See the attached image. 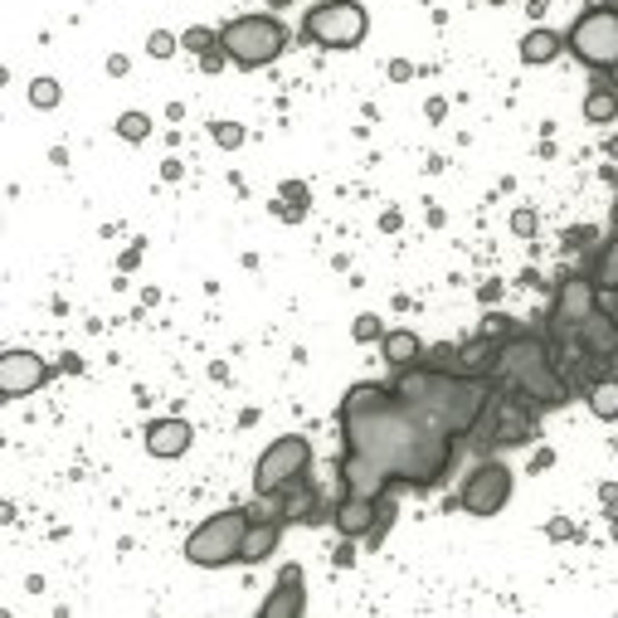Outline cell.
<instances>
[{"mask_svg": "<svg viewBox=\"0 0 618 618\" xmlns=\"http://www.w3.org/2000/svg\"><path fill=\"white\" fill-rule=\"evenodd\" d=\"M341 434H346L341 487L356 497H380L390 482L429 492L453 468V434L434 429L424 414H414L395 390H380L375 380L346 390Z\"/></svg>", "mask_w": 618, "mask_h": 618, "instance_id": "6da1fadb", "label": "cell"}, {"mask_svg": "<svg viewBox=\"0 0 618 618\" xmlns=\"http://www.w3.org/2000/svg\"><path fill=\"white\" fill-rule=\"evenodd\" d=\"M395 395H400L414 414H424L434 429L443 434H468L477 419H482V409L492 400V390H487V380L482 375H448V370H400V380H395Z\"/></svg>", "mask_w": 618, "mask_h": 618, "instance_id": "7a4b0ae2", "label": "cell"}, {"mask_svg": "<svg viewBox=\"0 0 618 618\" xmlns=\"http://www.w3.org/2000/svg\"><path fill=\"white\" fill-rule=\"evenodd\" d=\"M492 380L521 390L531 404H565V380L550 370L546 341H536V336L507 341V346L497 351V361H492Z\"/></svg>", "mask_w": 618, "mask_h": 618, "instance_id": "3957f363", "label": "cell"}, {"mask_svg": "<svg viewBox=\"0 0 618 618\" xmlns=\"http://www.w3.org/2000/svg\"><path fill=\"white\" fill-rule=\"evenodd\" d=\"M254 526V511L229 507L215 511L210 521H200L190 536H185V560L200 565V570H219V565H234L239 550H244V536Z\"/></svg>", "mask_w": 618, "mask_h": 618, "instance_id": "277c9868", "label": "cell"}, {"mask_svg": "<svg viewBox=\"0 0 618 618\" xmlns=\"http://www.w3.org/2000/svg\"><path fill=\"white\" fill-rule=\"evenodd\" d=\"M219 49L234 64H244V69H263V64H273L288 49V30L273 15H239V20H229L219 30Z\"/></svg>", "mask_w": 618, "mask_h": 618, "instance_id": "5b68a950", "label": "cell"}, {"mask_svg": "<svg viewBox=\"0 0 618 618\" xmlns=\"http://www.w3.org/2000/svg\"><path fill=\"white\" fill-rule=\"evenodd\" d=\"M365 30H370V15H365L361 0H322L302 20V35L317 39L322 49H356Z\"/></svg>", "mask_w": 618, "mask_h": 618, "instance_id": "8992f818", "label": "cell"}, {"mask_svg": "<svg viewBox=\"0 0 618 618\" xmlns=\"http://www.w3.org/2000/svg\"><path fill=\"white\" fill-rule=\"evenodd\" d=\"M307 463H312V443L302 434H283L273 438L268 448H263V458L254 463V492H283L288 482L307 473Z\"/></svg>", "mask_w": 618, "mask_h": 618, "instance_id": "52a82bcc", "label": "cell"}, {"mask_svg": "<svg viewBox=\"0 0 618 618\" xmlns=\"http://www.w3.org/2000/svg\"><path fill=\"white\" fill-rule=\"evenodd\" d=\"M589 69H614L618 64V10H589L575 20V30L565 39Z\"/></svg>", "mask_w": 618, "mask_h": 618, "instance_id": "ba28073f", "label": "cell"}, {"mask_svg": "<svg viewBox=\"0 0 618 618\" xmlns=\"http://www.w3.org/2000/svg\"><path fill=\"white\" fill-rule=\"evenodd\" d=\"M507 502H511V468L507 463H482V468L463 482V492H458V507L468 511V516H497Z\"/></svg>", "mask_w": 618, "mask_h": 618, "instance_id": "9c48e42d", "label": "cell"}, {"mask_svg": "<svg viewBox=\"0 0 618 618\" xmlns=\"http://www.w3.org/2000/svg\"><path fill=\"white\" fill-rule=\"evenodd\" d=\"M44 380H49V365H44V356H35V351H5V356H0V395H5V400L35 395Z\"/></svg>", "mask_w": 618, "mask_h": 618, "instance_id": "30bf717a", "label": "cell"}, {"mask_svg": "<svg viewBox=\"0 0 618 618\" xmlns=\"http://www.w3.org/2000/svg\"><path fill=\"white\" fill-rule=\"evenodd\" d=\"M589 312H599V288L589 278H565L560 292H555V327L575 331Z\"/></svg>", "mask_w": 618, "mask_h": 618, "instance_id": "8fae6325", "label": "cell"}, {"mask_svg": "<svg viewBox=\"0 0 618 618\" xmlns=\"http://www.w3.org/2000/svg\"><path fill=\"white\" fill-rule=\"evenodd\" d=\"M331 526L346 536V541H361L370 536L375 526H380V507H375V497H356V492H346L336 511H331Z\"/></svg>", "mask_w": 618, "mask_h": 618, "instance_id": "7c38bea8", "label": "cell"}, {"mask_svg": "<svg viewBox=\"0 0 618 618\" xmlns=\"http://www.w3.org/2000/svg\"><path fill=\"white\" fill-rule=\"evenodd\" d=\"M302 609H307V594H302V565H288V570L278 575V589L263 599L258 618H302Z\"/></svg>", "mask_w": 618, "mask_h": 618, "instance_id": "4fadbf2b", "label": "cell"}, {"mask_svg": "<svg viewBox=\"0 0 618 618\" xmlns=\"http://www.w3.org/2000/svg\"><path fill=\"white\" fill-rule=\"evenodd\" d=\"M190 443H195V429L185 419H156V424H146V453L151 458H181Z\"/></svg>", "mask_w": 618, "mask_h": 618, "instance_id": "5bb4252c", "label": "cell"}, {"mask_svg": "<svg viewBox=\"0 0 618 618\" xmlns=\"http://www.w3.org/2000/svg\"><path fill=\"white\" fill-rule=\"evenodd\" d=\"M575 331H580V341L594 351V356H614L618 351V322L609 317V312H589Z\"/></svg>", "mask_w": 618, "mask_h": 618, "instance_id": "9a60e30c", "label": "cell"}, {"mask_svg": "<svg viewBox=\"0 0 618 618\" xmlns=\"http://www.w3.org/2000/svg\"><path fill=\"white\" fill-rule=\"evenodd\" d=\"M380 351H385V361L395 365V370H409V365H419V356H424V341H419L414 331L395 327L380 336Z\"/></svg>", "mask_w": 618, "mask_h": 618, "instance_id": "2e32d148", "label": "cell"}, {"mask_svg": "<svg viewBox=\"0 0 618 618\" xmlns=\"http://www.w3.org/2000/svg\"><path fill=\"white\" fill-rule=\"evenodd\" d=\"M278 536H283V526H278V521H254V526H249V536H244V550H239V560H244V565H258V560H268V555L278 550Z\"/></svg>", "mask_w": 618, "mask_h": 618, "instance_id": "e0dca14e", "label": "cell"}, {"mask_svg": "<svg viewBox=\"0 0 618 618\" xmlns=\"http://www.w3.org/2000/svg\"><path fill=\"white\" fill-rule=\"evenodd\" d=\"M560 49H565V39L555 30H531V35H521V64H550V59H560Z\"/></svg>", "mask_w": 618, "mask_h": 618, "instance_id": "ac0fdd59", "label": "cell"}, {"mask_svg": "<svg viewBox=\"0 0 618 618\" xmlns=\"http://www.w3.org/2000/svg\"><path fill=\"white\" fill-rule=\"evenodd\" d=\"M589 414L604 419V424H614L618 419V380L614 375H604V380L589 385Z\"/></svg>", "mask_w": 618, "mask_h": 618, "instance_id": "d6986e66", "label": "cell"}, {"mask_svg": "<svg viewBox=\"0 0 618 618\" xmlns=\"http://www.w3.org/2000/svg\"><path fill=\"white\" fill-rule=\"evenodd\" d=\"M492 361H497V346L482 336L473 346H463V356H458V375H492Z\"/></svg>", "mask_w": 618, "mask_h": 618, "instance_id": "ffe728a7", "label": "cell"}, {"mask_svg": "<svg viewBox=\"0 0 618 618\" xmlns=\"http://www.w3.org/2000/svg\"><path fill=\"white\" fill-rule=\"evenodd\" d=\"M584 117L594 122V127H609L618 117V93L614 88H594L589 98H584Z\"/></svg>", "mask_w": 618, "mask_h": 618, "instance_id": "44dd1931", "label": "cell"}, {"mask_svg": "<svg viewBox=\"0 0 618 618\" xmlns=\"http://www.w3.org/2000/svg\"><path fill=\"white\" fill-rule=\"evenodd\" d=\"M25 98H30V108L49 112V108H59V98H64V88H59V78H30V88H25Z\"/></svg>", "mask_w": 618, "mask_h": 618, "instance_id": "7402d4cb", "label": "cell"}, {"mask_svg": "<svg viewBox=\"0 0 618 618\" xmlns=\"http://www.w3.org/2000/svg\"><path fill=\"white\" fill-rule=\"evenodd\" d=\"M117 137H122V142H146V137H151V117H146V112H122V117H117Z\"/></svg>", "mask_w": 618, "mask_h": 618, "instance_id": "603a6c76", "label": "cell"}, {"mask_svg": "<svg viewBox=\"0 0 618 618\" xmlns=\"http://www.w3.org/2000/svg\"><path fill=\"white\" fill-rule=\"evenodd\" d=\"M176 49H181V35H171V30H151L146 35V54L151 59H171Z\"/></svg>", "mask_w": 618, "mask_h": 618, "instance_id": "cb8c5ba5", "label": "cell"}, {"mask_svg": "<svg viewBox=\"0 0 618 618\" xmlns=\"http://www.w3.org/2000/svg\"><path fill=\"white\" fill-rule=\"evenodd\" d=\"M181 44L185 49H195V54H210V49L219 44V30H210V25H190V30L181 35Z\"/></svg>", "mask_w": 618, "mask_h": 618, "instance_id": "d4e9b609", "label": "cell"}, {"mask_svg": "<svg viewBox=\"0 0 618 618\" xmlns=\"http://www.w3.org/2000/svg\"><path fill=\"white\" fill-rule=\"evenodd\" d=\"M210 137H215V146H224V151H239V146H244V127H239V122H215Z\"/></svg>", "mask_w": 618, "mask_h": 618, "instance_id": "484cf974", "label": "cell"}, {"mask_svg": "<svg viewBox=\"0 0 618 618\" xmlns=\"http://www.w3.org/2000/svg\"><path fill=\"white\" fill-rule=\"evenodd\" d=\"M351 336H356V341H380V336H385V331H380V317H375V312H361V317L351 322Z\"/></svg>", "mask_w": 618, "mask_h": 618, "instance_id": "4316f807", "label": "cell"}, {"mask_svg": "<svg viewBox=\"0 0 618 618\" xmlns=\"http://www.w3.org/2000/svg\"><path fill=\"white\" fill-rule=\"evenodd\" d=\"M511 234H516V239H531V234H536V210H526V205L511 210Z\"/></svg>", "mask_w": 618, "mask_h": 618, "instance_id": "83f0119b", "label": "cell"}, {"mask_svg": "<svg viewBox=\"0 0 618 618\" xmlns=\"http://www.w3.org/2000/svg\"><path fill=\"white\" fill-rule=\"evenodd\" d=\"M390 78H395V83H409V78H414V64H409V59H395V64H390Z\"/></svg>", "mask_w": 618, "mask_h": 618, "instance_id": "f1b7e54d", "label": "cell"}, {"mask_svg": "<svg viewBox=\"0 0 618 618\" xmlns=\"http://www.w3.org/2000/svg\"><path fill=\"white\" fill-rule=\"evenodd\" d=\"M604 283H614L618 288V244L609 249V258H604Z\"/></svg>", "mask_w": 618, "mask_h": 618, "instance_id": "f546056e", "label": "cell"}, {"mask_svg": "<svg viewBox=\"0 0 618 618\" xmlns=\"http://www.w3.org/2000/svg\"><path fill=\"white\" fill-rule=\"evenodd\" d=\"M283 195H288V200H297V205H302V210H307V185L288 181V185H283Z\"/></svg>", "mask_w": 618, "mask_h": 618, "instance_id": "4dcf8cb0", "label": "cell"}, {"mask_svg": "<svg viewBox=\"0 0 618 618\" xmlns=\"http://www.w3.org/2000/svg\"><path fill=\"white\" fill-rule=\"evenodd\" d=\"M546 531H550V541H565V536H575V526H570V521H550Z\"/></svg>", "mask_w": 618, "mask_h": 618, "instance_id": "1f68e13d", "label": "cell"}, {"mask_svg": "<svg viewBox=\"0 0 618 618\" xmlns=\"http://www.w3.org/2000/svg\"><path fill=\"white\" fill-rule=\"evenodd\" d=\"M108 73H127V54H112V59H108Z\"/></svg>", "mask_w": 618, "mask_h": 618, "instance_id": "d6a6232c", "label": "cell"}, {"mask_svg": "<svg viewBox=\"0 0 618 618\" xmlns=\"http://www.w3.org/2000/svg\"><path fill=\"white\" fill-rule=\"evenodd\" d=\"M609 536H614V546H618V511L609 516Z\"/></svg>", "mask_w": 618, "mask_h": 618, "instance_id": "836d02e7", "label": "cell"}, {"mask_svg": "<svg viewBox=\"0 0 618 618\" xmlns=\"http://www.w3.org/2000/svg\"><path fill=\"white\" fill-rule=\"evenodd\" d=\"M609 73H614V88H618V64H614V69H609Z\"/></svg>", "mask_w": 618, "mask_h": 618, "instance_id": "e575fe53", "label": "cell"}, {"mask_svg": "<svg viewBox=\"0 0 618 618\" xmlns=\"http://www.w3.org/2000/svg\"><path fill=\"white\" fill-rule=\"evenodd\" d=\"M609 317H614V322H618V307H614V312H609Z\"/></svg>", "mask_w": 618, "mask_h": 618, "instance_id": "d590c367", "label": "cell"}, {"mask_svg": "<svg viewBox=\"0 0 618 618\" xmlns=\"http://www.w3.org/2000/svg\"><path fill=\"white\" fill-rule=\"evenodd\" d=\"M273 5H288V0H273Z\"/></svg>", "mask_w": 618, "mask_h": 618, "instance_id": "8d00e7d4", "label": "cell"}]
</instances>
